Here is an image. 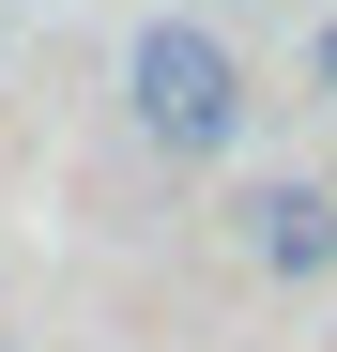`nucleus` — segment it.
<instances>
[{"label": "nucleus", "instance_id": "1", "mask_svg": "<svg viewBox=\"0 0 337 352\" xmlns=\"http://www.w3.org/2000/svg\"><path fill=\"white\" fill-rule=\"evenodd\" d=\"M123 107H138V138L153 153H230L246 138V62H230V46H215L199 16H153L138 46H123Z\"/></svg>", "mask_w": 337, "mask_h": 352}, {"label": "nucleus", "instance_id": "2", "mask_svg": "<svg viewBox=\"0 0 337 352\" xmlns=\"http://www.w3.org/2000/svg\"><path fill=\"white\" fill-rule=\"evenodd\" d=\"M246 245H261V276H337V199L322 184H261L246 199Z\"/></svg>", "mask_w": 337, "mask_h": 352}, {"label": "nucleus", "instance_id": "3", "mask_svg": "<svg viewBox=\"0 0 337 352\" xmlns=\"http://www.w3.org/2000/svg\"><path fill=\"white\" fill-rule=\"evenodd\" d=\"M0 352H16V337H0Z\"/></svg>", "mask_w": 337, "mask_h": 352}]
</instances>
